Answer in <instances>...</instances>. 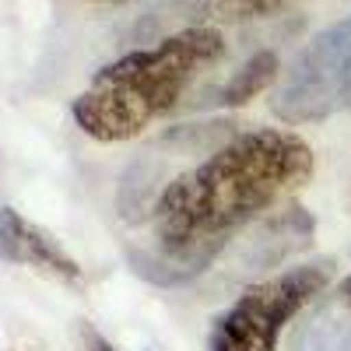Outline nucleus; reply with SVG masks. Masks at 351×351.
Wrapping results in <instances>:
<instances>
[{
  "mask_svg": "<svg viewBox=\"0 0 351 351\" xmlns=\"http://www.w3.org/2000/svg\"><path fill=\"white\" fill-rule=\"evenodd\" d=\"M309 176L313 148L299 134L246 130L162 186L148 208L152 250H225L232 232L299 190Z\"/></svg>",
  "mask_w": 351,
  "mask_h": 351,
  "instance_id": "1",
  "label": "nucleus"
},
{
  "mask_svg": "<svg viewBox=\"0 0 351 351\" xmlns=\"http://www.w3.org/2000/svg\"><path fill=\"white\" fill-rule=\"evenodd\" d=\"M225 56L218 28L193 25L106 64L74 99V123L102 144L130 141L183 102L190 84Z\"/></svg>",
  "mask_w": 351,
  "mask_h": 351,
  "instance_id": "2",
  "label": "nucleus"
},
{
  "mask_svg": "<svg viewBox=\"0 0 351 351\" xmlns=\"http://www.w3.org/2000/svg\"><path fill=\"white\" fill-rule=\"evenodd\" d=\"M330 281V260L299 263L267 281L250 285L208 334V351H274L285 327Z\"/></svg>",
  "mask_w": 351,
  "mask_h": 351,
  "instance_id": "3",
  "label": "nucleus"
},
{
  "mask_svg": "<svg viewBox=\"0 0 351 351\" xmlns=\"http://www.w3.org/2000/svg\"><path fill=\"white\" fill-rule=\"evenodd\" d=\"M351 102V18L316 36L288 67L274 92V116L285 123L327 120Z\"/></svg>",
  "mask_w": 351,
  "mask_h": 351,
  "instance_id": "4",
  "label": "nucleus"
},
{
  "mask_svg": "<svg viewBox=\"0 0 351 351\" xmlns=\"http://www.w3.org/2000/svg\"><path fill=\"white\" fill-rule=\"evenodd\" d=\"M0 260L21 263V267H36L67 285H81L77 260L56 243L46 228L25 221L14 208H0Z\"/></svg>",
  "mask_w": 351,
  "mask_h": 351,
  "instance_id": "5",
  "label": "nucleus"
},
{
  "mask_svg": "<svg viewBox=\"0 0 351 351\" xmlns=\"http://www.w3.org/2000/svg\"><path fill=\"white\" fill-rule=\"evenodd\" d=\"M291 351H351V313L337 302V295L299 324Z\"/></svg>",
  "mask_w": 351,
  "mask_h": 351,
  "instance_id": "6",
  "label": "nucleus"
},
{
  "mask_svg": "<svg viewBox=\"0 0 351 351\" xmlns=\"http://www.w3.org/2000/svg\"><path fill=\"white\" fill-rule=\"evenodd\" d=\"M281 64H278V56L271 49H263V53H253L250 60L232 74L225 84H221V92H218V102L225 106H243L250 99H256L263 88H271L274 77H278Z\"/></svg>",
  "mask_w": 351,
  "mask_h": 351,
  "instance_id": "7",
  "label": "nucleus"
},
{
  "mask_svg": "<svg viewBox=\"0 0 351 351\" xmlns=\"http://www.w3.org/2000/svg\"><path fill=\"white\" fill-rule=\"evenodd\" d=\"M295 0H204L211 18L218 21H253V18H271L288 11Z\"/></svg>",
  "mask_w": 351,
  "mask_h": 351,
  "instance_id": "8",
  "label": "nucleus"
},
{
  "mask_svg": "<svg viewBox=\"0 0 351 351\" xmlns=\"http://www.w3.org/2000/svg\"><path fill=\"white\" fill-rule=\"evenodd\" d=\"M77 334H81L84 351H116V348H112V344H109V341H106V337H102V334H99L92 324H81V330H77Z\"/></svg>",
  "mask_w": 351,
  "mask_h": 351,
  "instance_id": "9",
  "label": "nucleus"
},
{
  "mask_svg": "<svg viewBox=\"0 0 351 351\" xmlns=\"http://www.w3.org/2000/svg\"><path fill=\"white\" fill-rule=\"evenodd\" d=\"M337 302L351 313V274H348V278L341 281V288H337Z\"/></svg>",
  "mask_w": 351,
  "mask_h": 351,
  "instance_id": "10",
  "label": "nucleus"
}]
</instances>
